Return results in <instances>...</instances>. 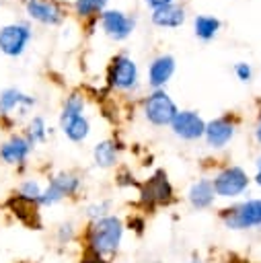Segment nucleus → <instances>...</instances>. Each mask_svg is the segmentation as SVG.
Masks as SVG:
<instances>
[{
    "instance_id": "nucleus-1",
    "label": "nucleus",
    "mask_w": 261,
    "mask_h": 263,
    "mask_svg": "<svg viewBox=\"0 0 261 263\" xmlns=\"http://www.w3.org/2000/svg\"><path fill=\"white\" fill-rule=\"evenodd\" d=\"M123 234H125V222L115 214L86 222L80 234L82 253H90L99 259L111 261L113 257H117L121 249Z\"/></svg>"
},
{
    "instance_id": "nucleus-2",
    "label": "nucleus",
    "mask_w": 261,
    "mask_h": 263,
    "mask_svg": "<svg viewBox=\"0 0 261 263\" xmlns=\"http://www.w3.org/2000/svg\"><path fill=\"white\" fill-rule=\"evenodd\" d=\"M218 220L226 230L232 232L261 230V197H249L222 208L218 212Z\"/></svg>"
},
{
    "instance_id": "nucleus-3",
    "label": "nucleus",
    "mask_w": 261,
    "mask_h": 263,
    "mask_svg": "<svg viewBox=\"0 0 261 263\" xmlns=\"http://www.w3.org/2000/svg\"><path fill=\"white\" fill-rule=\"evenodd\" d=\"M82 189V177L72 171H58L47 179V185L43 187V193L39 197V208H51L58 205L64 199L78 197Z\"/></svg>"
},
{
    "instance_id": "nucleus-4",
    "label": "nucleus",
    "mask_w": 261,
    "mask_h": 263,
    "mask_svg": "<svg viewBox=\"0 0 261 263\" xmlns=\"http://www.w3.org/2000/svg\"><path fill=\"white\" fill-rule=\"evenodd\" d=\"M138 191H140V205L146 212H154L156 208H166L175 201L173 183L169 181V175L162 168L154 171L144 183H140Z\"/></svg>"
},
{
    "instance_id": "nucleus-5",
    "label": "nucleus",
    "mask_w": 261,
    "mask_h": 263,
    "mask_svg": "<svg viewBox=\"0 0 261 263\" xmlns=\"http://www.w3.org/2000/svg\"><path fill=\"white\" fill-rule=\"evenodd\" d=\"M210 179H212L216 197H220V199H236L251 185L249 173L238 164H224Z\"/></svg>"
},
{
    "instance_id": "nucleus-6",
    "label": "nucleus",
    "mask_w": 261,
    "mask_h": 263,
    "mask_svg": "<svg viewBox=\"0 0 261 263\" xmlns=\"http://www.w3.org/2000/svg\"><path fill=\"white\" fill-rule=\"evenodd\" d=\"M142 113L146 117V121L154 127H164L171 125L175 115L179 113V107L175 105V101L169 97V92L164 88L160 90H152L144 103H142Z\"/></svg>"
},
{
    "instance_id": "nucleus-7",
    "label": "nucleus",
    "mask_w": 261,
    "mask_h": 263,
    "mask_svg": "<svg viewBox=\"0 0 261 263\" xmlns=\"http://www.w3.org/2000/svg\"><path fill=\"white\" fill-rule=\"evenodd\" d=\"M33 39V29L25 21L6 23L0 27V51L6 58H21Z\"/></svg>"
},
{
    "instance_id": "nucleus-8",
    "label": "nucleus",
    "mask_w": 261,
    "mask_h": 263,
    "mask_svg": "<svg viewBox=\"0 0 261 263\" xmlns=\"http://www.w3.org/2000/svg\"><path fill=\"white\" fill-rule=\"evenodd\" d=\"M107 84L115 90L127 92L138 86V66L132 58L125 53H119L111 60L109 70H107Z\"/></svg>"
},
{
    "instance_id": "nucleus-9",
    "label": "nucleus",
    "mask_w": 261,
    "mask_h": 263,
    "mask_svg": "<svg viewBox=\"0 0 261 263\" xmlns=\"http://www.w3.org/2000/svg\"><path fill=\"white\" fill-rule=\"evenodd\" d=\"M236 129H238V119L226 113V115L206 121L203 140L212 150H222L232 142V138L236 136Z\"/></svg>"
},
{
    "instance_id": "nucleus-10",
    "label": "nucleus",
    "mask_w": 261,
    "mask_h": 263,
    "mask_svg": "<svg viewBox=\"0 0 261 263\" xmlns=\"http://www.w3.org/2000/svg\"><path fill=\"white\" fill-rule=\"evenodd\" d=\"M33 144L25 138L23 132H12L2 144H0V162L8 166H16L21 173L27 166V160L33 152Z\"/></svg>"
},
{
    "instance_id": "nucleus-11",
    "label": "nucleus",
    "mask_w": 261,
    "mask_h": 263,
    "mask_svg": "<svg viewBox=\"0 0 261 263\" xmlns=\"http://www.w3.org/2000/svg\"><path fill=\"white\" fill-rule=\"evenodd\" d=\"M25 14L45 27H58L66 18V10L60 0H25Z\"/></svg>"
},
{
    "instance_id": "nucleus-12",
    "label": "nucleus",
    "mask_w": 261,
    "mask_h": 263,
    "mask_svg": "<svg viewBox=\"0 0 261 263\" xmlns=\"http://www.w3.org/2000/svg\"><path fill=\"white\" fill-rule=\"evenodd\" d=\"M37 105V99L23 92L16 86H6L0 90V119L16 115L18 119L29 115V109Z\"/></svg>"
},
{
    "instance_id": "nucleus-13",
    "label": "nucleus",
    "mask_w": 261,
    "mask_h": 263,
    "mask_svg": "<svg viewBox=\"0 0 261 263\" xmlns=\"http://www.w3.org/2000/svg\"><path fill=\"white\" fill-rule=\"evenodd\" d=\"M171 132L179 138V140H185V142H197L203 138V132H206V121L203 117L197 113V111H191V109H183L175 115L173 123L169 125Z\"/></svg>"
},
{
    "instance_id": "nucleus-14",
    "label": "nucleus",
    "mask_w": 261,
    "mask_h": 263,
    "mask_svg": "<svg viewBox=\"0 0 261 263\" xmlns=\"http://www.w3.org/2000/svg\"><path fill=\"white\" fill-rule=\"evenodd\" d=\"M134 16H127L121 10H103L101 12V27L105 31L107 37L115 39V41H123L125 37H129V33L134 31Z\"/></svg>"
},
{
    "instance_id": "nucleus-15",
    "label": "nucleus",
    "mask_w": 261,
    "mask_h": 263,
    "mask_svg": "<svg viewBox=\"0 0 261 263\" xmlns=\"http://www.w3.org/2000/svg\"><path fill=\"white\" fill-rule=\"evenodd\" d=\"M187 203L197 210V212H203V210H210L214 203H216V191H214V185H212V179L210 177H199L195 179L189 189H187Z\"/></svg>"
},
{
    "instance_id": "nucleus-16",
    "label": "nucleus",
    "mask_w": 261,
    "mask_h": 263,
    "mask_svg": "<svg viewBox=\"0 0 261 263\" xmlns=\"http://www.w3.org/2000/svg\"><path fill=\"white\" fill-rule=\"evenodd\" d=\"M175 74V58L164 53L152 60L150 68H148V84L152 86V90H160L164 88V84L171 80V76Z\"/></svg>"
},
{
    "instance_id": "nucleus-17",
    "label": "nucleus",
    "mask_w": 261,
    "mask_h": 263,
    "mask_svg": "<svg viewBox=\"0 0 261 263\" xmlns=\"http://www.w3.org/2000/svg\"><path fill=\"white\" fill-rule=\"evenodd\" d=\"M60 129L70 142L80 144L90 134V121L84 113L82 115H72V117H60Z\"/></svg>"
},
{
    "instance_id": "nucleus-18",
    "label": "nucleus",
    "mask_w": 261,
    "mask_h": 263,
    "mask_svg": "<svg viewBox=\"0 0 261 263\" xmlns=\"http://www.w3.org/2000/svg\"><path fill=\"white\" fill-rule=\"evenodd\" d=\"M119 150H121L119 142H115L111 138L101 140L92 148V162L99 168H113L119 162Z\"/></svg>"
},
{
    "instance_id": "nucleus-19",
    "label": "nucleus",
    "mask_w": 261,
    "mask_h": 263,
    "mask_svg": "<svg viewBox=\"0 0 261 263\" xmlns=\"http://www.w3.org/2000/svg\"><path fill=\"white\" fill-rule=\"evenodd\" d=\"M152 23L156 27H162V29H175V27H181L185 23V10L177 4H166V6H160L156 10H152Z\"/></svg>"
},
{
    "instance_id": "nucleus-20",
    "label": "nucleus",
    "mask_w": 261,
    "mask_h": 263,
    "mask_svg": "<svg viewBox=\"0 0 261 263\" xmlns=\"http://www.w3.org/2000/svg\"><path fill=\"white\" fill-rule=\"evenodd\" d=\"M41 193H43L41 181L35 179V177H27V179H23V181L18 183L14 197H18L21 201H25V203H29V205L39 208V197H41Z\"/></svg>"
},
{
    "instance_id": "nucleus-21",
    "label": "nucleus",
    "mask_w": 261,
    "mask_h": 263,
    "mask_svg": "<svg viewBox=\"0 0 261 263\" xmlns=\"http://www.w3.org/2000/svg\"><path fill=\"white\" fill-rule=\"evenodd\" d=\"M23 134H25V138H27L33 146H37V144H43V142L47 140V136H51V127H47V121H45L43 115H33V117L27 121Z\"/></svg>"
},
{
    "instance_id": "nucleus-22",
    "label": "nucleus",
    "mask_w": 261,
    "mask_h": 263,
    "mask_svg": "<svg viewBox=\"0 0 261 263\" xmlns=\"http://www.w3.org/2000/svg\"><path fill=\"white\" fill-rule=\"evenodd\" d=\"M193 31H195V37H199L201 41H210L218 35L220 21L216 16H210V14H197L193 18Z\"/></svg>"
},
{
    "instance_id": "nucleus-23",
    "label": "nucleus",
    "mask_w": 261,
    "mask_h": 263,
    "mask_svg": "<svg viewBox=\"0 0 261 263\" xmlns=\"http://www.w3.org/2000/svg\"><path fill=\"white\" fill-rule=\"evenodd\" d=\"M107 0H74V12L80 18H97L99 12H103Z\"/></svg>"
},
{
    "instance_id": "nucleus-24",
    "label": "nucleus",
    "mask_w": 261,
    "mask_h": 263,
    "mask_svg": "<svg viewBox=\"0 0 261 263\" xmlns=\"http://www.w3.org/2000/svg\"><path fill=\"white\" fill-rule=\"evenodd\" d=\"M84 95L80 92H70L62 105L60 117H72V115H82L84 113Z\"/></svg>"
},
{
    "instance_id": "nucleus-25",
    "label": "nucleus",
    "mask_w": 261,
    "mask_h": 263,
    "mask_svg": "<svg viewBox=\"0 0 261 263\" xmlns=\"http://www.w3.org/2000/svg\"><path fill=\"white\" fill-rule=\"evenodd\" d=\"M78 236H80V232H78L76 224H74V222H70V220H68V222L58 224V226H55V232H53L55 242H58V245H62V247H66V245H70V242H74Z\"/></svg>"
},
{
    "instance_id": "nucleus-26",
    "label": "nucleus",
    "mask_w": 261,
    "mask_h": 263,
    "mask_svg": "<svg viewBox=\"0 0 261 263\" xmlns=\"http://www.w3.org/2000/svg\"><path fill=\"white\" fill-rule=\"evenodd\" d=\"M111 214V201L109 199H99V201H92L84 208V216H86V222H92V220H99L103 216H109Z\"/></svg>"
},
{
    "instance_id": "nucleus-27",
    "label": "nucleus",
    "mask_w": 261,
    "mask_h": 263,
    "mask_svg": "<svg viewBox=\"0 0 261 263\" xmlns=\"http://www.w3.org/2000/svg\"><path fill=\"white\" fill-rule=\"evenodd\" d=\"M234 74L238 76L240 82H251V78H253V70H251V66L247 62L234 64Z\"/></svg>"
},
{
    "instance_id": "nucleus-28",
    "label": "nucleus",
    "mask_w": 261,
    "mask_h": 263,
    "mask_svg": "<svg viewBox=\"0 0 261 263\" xmlns=\"http://www.w3.org/2000/svg\"><path fill=\"white\" fill-rule=\"evenodd\" d=\"M144 218H140V216H132L129 220H127V224H125V228H129V230H134L138 236H142L144 234Z\"/></svg>"
},
{
    "instance_id": "nucleus-29",
    "label": "nucleus",
    "mask_w": 261,
    "mask_h": 263,
    "mask_svg": "<svg viewBox=\"0 0 261 263\" xmlns=\"http://www.w3.org/2000/svg\"><path fill=\"white\" fill-rule=\"evenodd\" d=\"M115 183L119 185V187H140V183H136L134 181V177L127 173V171H121V173H117V179H115Z\"/></svg>"
},
{
    "instance_id": "nucleus-30",
    "label": "nucleus",
    "mask_w": 261,
    "mask_h": 263,
    "mask_svg": "<svg viewBox=\"0 0 261 263\" xmlns=\"http://www.w3.org/2000/svg\"><path fill=\"white\" fill-rule=\"evenodd\" d=\"M152 10H156V8H160V6H166V4H173V0H144Z\"/></svg>"
},
{
    "instance_id": "nucleus-31",
    "label": "nucleus",
    "mask_w": 261,
    "mask_h": 263,
    "mask_svg": "<svg viewBox=\"0 0 261 263\" xmlns=\"http://www.w3.org/2000/svg\"><path fill=\"white\" fill-rule=\"evenodd\" d=\"M222 263H253V261L243 259V257H236V255H230V257H228V259H224Z\"/></svg>"
},
{
    "instance_id": "nucleus-32",
    "label": "nucleus",
    "mask_w": 261,
    "mask_h": 263,
    "mask_svg": "<svg viewBox=\"0 0 261 263\" xmlns=\"http://www.w3.org/2000/svg\"><path fill=\"white\" fill-rule=\"evenodd\" d=\"M189 263H210L208 259H203L199 253H191V257H189Z\"/></svg>"
},
{
    "instance_id": "nucleus-33",
    "label": "nucleus",
    "mask_w": 261,
    "mask_h": 263,
    "mask_svg": "<svg viewBox=\"0 0 261 263\" xmlns=\"http://www.w3.org/2000/svg\"><path fill=\"white\" fill-rule=\"evenodd\" d=\"M255 142L261 144V115H259V121H257V127H255Z\"/></svg>"
},
{
    "instance_id": "nucleus-34",
    "label": "nucleus",
    "mask_w": 261,
    "mask_h": 263,
    "mask_svg": "<svg viewBox=\"0 0 261 263\" xmlns=\"http://www.w3.org/2000/svg\"><path fill=\"white\" fill-rule=\"evenodd\" d=\"M251 181H253L257 187H261V168H257V173H255V177H253Z\"/></svg>"
},
{
    "instance_id": "nucleus-35",
    "label": "nucleus",
    "mask_w": 261,
    "mask_h": 263,
    "mask_svg": "<svg viewBox=\"0 0 261 263\" xmlns=\"http://www.w3.org/2000/svg\"><path fill=\"white\" fill-rule=\"evenodd\" d=\"M255 166H257V168H261V154L255 158Z\"/></svg>"
},
{
    "instance_id": "nucleus-36",
    "label": "nucleus",
    "mask_w": 261,
    "mask_h": 263,
    "mask_svg": "<svg viewBox=\"0 0 261 263\" xmlns=\"http://www.w3.org/2000/svg\"><path fill=\"white\" fill-rule=\"evenodd\" d=\"M152 263H160V261H152Z\"/></svg>"
}]
</instances>
